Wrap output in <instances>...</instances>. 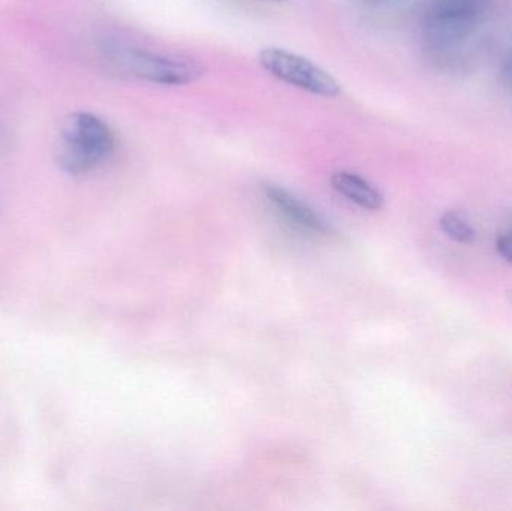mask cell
I'll return each mask as SVG.
<instances>
[{"label": "cell", "mask_w": 512, "mask_h": 511, "mask_svg": "<svg viewBox=\"0 0 512 511\" xmlns=\"http://www.w3.org/2000/svg\"><path fill=\"white\" fill-rule=\"evenodd\" d=\"M270 2H285V0H270Z\"/></svg>", "instance_id": "obj_10"}, {"label": "cell", "mask_w": 512, "mask_h": 511, "mask_svg": "<svg viewBox=\"0 0 512 511\" xmlns=\"http://www.w3.org/2000/svg\"><path fill=\"white\" fill-rule=\"evenodd\" d=\"M262 191L271 206L295 227L321 236L334 234V228L324 218L285 189L276 185H264Z\"/></svg>", "instance_id": "obj_5"}, {"label": "cell", "mask_w": 512, "mask_h": 511, "mask_svg": "<svg viewBox=\"0 0 512 511\" xmlns=\"http://www.w3.org/2000/svg\"><path fill=\"white\" fill-rule=\"evenodd\" d=\"M508 299H510V302L512 303V290L508 291Z\"/></svg>", "instance_id": "obj_9"}, {"label": "cell", "mask_w": 512, "mask_h": 511, "mask_svg": "<svg viewBox=\"0 0 512 511\" xmlns=\"http://www.w3.org/2000/svg\"><path fill=\"white\" fill-rule=\"evenodd\" d=\"M119 65L138 80L158 86H188L203 78L206 68L197 60L147 48L119 51Z\"/></svg>", "instance_id": "obj_4"}, {"label": "cell", "mask_w": 512, "mask_h": 511, "mask_svg": "<svg viewBox=\"0 0 512 511\" xmlns=\"http://www.w3.org/2000/svg\"><path fill=\"white\" fill-rule=\"evenodd\" d=\"M499 254L512 264V233L502 234L496 242Z\"/></svg>", "instance_id": "obj_8"}, {"label": "cell", "mask_w": 512, "mask_h": 511, "mask_svg": "<svg viewBox=\"0 0 512 511\" xmlns=\"http://www.w3.org/2000/svg\"><path fill=\"white\" fill-rule=\"evenodd\" d=\"M439 224H441L442 231H444L450 239L456 240V242L472 243L475 237H477L471 225L466 224L457 213H444V215L441 216Z\"/></svg>", "instance_id": "obj_7"}, {"label": "cell", "mask_w": 512, "mask_h": 511, "mask_svg": "<svg viewBox=\"0 0 512 511\" xmlns=\"http://www.w3.org/2000/svg\"><path fill=\"white\" fill-rule=\"evenodd\" d=\"M493 0H430L424 11L427 48L438 57L460 53L486 21Z\"/></svg>", "instance_id": "obj_2"}, {"label": "cell", "mask_w": 512, "mask_h": 511, "mask_svg": "<svg viewBox=\"0 0 512 511\" xmlns=\"http://www.w3.org/2000/svg\"><path fill=\"white\" fill-rule=\"evenodd\" d=\"M116 138L110 126L87 111L69 114L60 126L56 162L60 170L81 176L101 167L113 155Z\"/></svg>", "instance_id": "obj_1"}, {"label": "cell", "mask_w": 512, "mask_h": 511, "mask_svg": "<svg viewBox=\"0 0 512 511\" xmlns=\"http://www.w3.org/2000/svg\"><path fill=\"white\" fill-rule=\"evenodd\" d=\"M259 66L271 77L295 89L321 98H337L342 93L339 81L307 57L285 48L265 47L258 53Z\"/></svg>", "instance_id": "obj_3"}, {"label": "cell", "mask_w": 512, "mask_h": 511, "mask_svg": "<svg viewBox=\"0 0 512 511\" xmlns=\"http://www.w3.org/2000/svg\"><path fill=\"white\" fill-rule=\"evenodd\" d=\"M330 183L334 191L339 192L340 195L363 209L375 212L384 206V197L381 192L358 174L349 173V171H336L331 176Z\"/></svg>", "instance_id": "obj_6"}]
</instances>
